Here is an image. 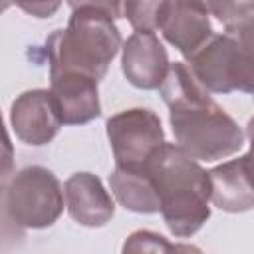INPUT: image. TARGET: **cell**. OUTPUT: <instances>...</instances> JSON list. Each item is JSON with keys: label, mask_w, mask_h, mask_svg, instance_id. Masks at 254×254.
Masks as SVG:
<instances>
[{"label": "cell", "mask_w": 254, "mask_h": 254, "mask_svg": "<svg viewBox=\"0 0 254 254\" xmlns=\"http://www.w3.org/2000/svg\"><path fill=\"white\" fill-rule=\"evenodd\" d=\"M159 89L169 107L175 145L190 159L218 161L242 149L244 131L194 79L187 64H169Z\"/></svg>", "instance_id": "obj_1"}, {"label": "cell", "mask_w": 254, "mask_h": 254, "mask_svg": "<svg viewBox=\"0 0 254 254\" xmlns=\"http://www.w3.org/2000/svg\"><path fill=\"white\" fill-rule=\"evenodd\" d=\"M177 250H196V248L183 246V244H171L165 236H161L157 232H151V230H137L123 244V252H153V254H163V252H177Z\"/></svg>", "instance_id": "obj_16"}, {"label": "cell", "mask_w": 254, "mask_h": 254, "mask_svg": "<svg viewBox=\"0 0 254 254\" xmlns=\"http://www.w3.org/2000/svg\"><path fill=\"white\" fill-rule=\"evenodd\" d=\"M189 69L208 93H252V34H212L189 58Z\"/></svg>", "instance_id": "obj_4"}, {"label": "cell", "mask_w": 254, "mask_h": 254, "mask_svg": "<svg viewBox=\"0 0 254 254\" xmlns=\"http://www.w3.org/2000/svg\"><path fill=\"white\" fill-rule=\"evenodd\" d=\"M10 4H12V0H0V14H4L10 8Z\"/></svg>", "instance_id": "obj_20"}, {"label": "cell", "mask_w": 254, "mask_h": 254, "mask_svg": "<svg viewBox=\"0 0 254 254\" xmlns=\"http://www.w3.org/2000/svg\"><path fill=\"white\" fill-rule=\"evenodd\" d=\"M208 16H214L228 34H252V0H200Z\"/></svg>", "instance_id": "obj_14"}, {"label": "cell", "mask_w": 254, "mask_h": 254, "mask_svg": "<svg viewBox=\"0 0 254 254\" xmlns=\"http://www.w3.org/2000/svg\"><path fill=\"white\" fill-rule=\"evenodd\" d=\"M4 204L20 228H48L64 212V189L50 169L32 165L12 175Z\"/></svg>", "instance_id": "obj_5"}, {"label": "cell", "mask_w": 254, "mask_h": 254, "mask_svg": "<svg viewBox=\"0 0 254 254\" xmlns=\"http://www.w3.org/2000/svg\"><path fill=\"white\" fill-rule=\"evenodd\" d=\"M105 129L115 165H145L165 143L159 115L145 107H131L111 115Z\"/></svg>", "instance_id": "obj_6"}, {"label": "cell", "mask_w": 254, "mask_h": 254, "mask_svg": "<svg viewBox=\"0 0 254 254\" xmlns=\"http://www.w3.org/2000/svg\"><path fill=\"white\" fill-rule=\"evenodd\" d=\"M10 121L16 137L30 147L48 145L64 125L50 89L20 93L12 103Z\"/></svg>", "instance_id": "obj_7"}, {"label": "cell", "mask_w": 254, "mask_h": 254, "mask_svg": "<svg viewBox=\"0 0 254 254\" xmlns=\"http://www.w3.org/2000/svg\"><path fill=\"white\" fill-rule=\"evenodd\" d=\"M109 187L123 208L139 214L159 212V196L147 165H115Z\"/></svg>", "instance_id": "obj_13"}, {"label": "cell", "mask_w": 254, "mask_h": 254, "mask_svg": "<svg viewBox=\"0 0 254 254\" xmlns=\"http://www.w3.org/2000/svg\"><path fill=\"white\" fill-rule=\"evenodd\" d=\"M145 165L169 232L177 238L198 232L210 216L208 173L175 143H163Z\"/></svg>", "instance_id": "obj_2"}, {"label": "cell", "mask_w": 254, "mask_h": 254, "mask_svg": "<svg viewBox=\"0 0 254 254\" xmlns=\"http://www.w3.org/2000/svg\"><path fill=\"white\" fill-rule=\"evenodd\" d=\"M210 202L224 212H246L254 204L250 183V155L226 161L208 171Z\"/></svg>", "instance_id": "obj_12"}, {"label": "cell", "mask_w": 254, "mask_h": 254, "mask_svg": "<svg viewBox=\"0 0 254 254\" xmlns=\"http://www.w3.org/2000/svg\"><path fill=\"white\" fill-rule=\"evenodd\" d=\"M12 2L26 14L40 18V20L52 18L62 6V0H12Z\"/></svg>", "instance_id": "obj_19"}, {"label": "cell", "mask_w": 254, "mask_h": 254, "mask_svg": "<svg viewBox=\"0 0 254 254\" xmlns=\"http://www.w3.org/2000/svg\"><path fill=\"white\" fill-rule=\"evenodd\" d=\"M165 0H125L123 18L129 20L135 32H155L163 14Z\"/></svg>", "instance_id": "obj_15"}, {"label": "cell", "mask_w": 254, "mask_h": 254, "mask_svg": "<svg viewBox=\"0 0 254 254\" xmlns=\"http://www.w3.org/2000/svg\"><path fill=\"white\" fill-rule=\"evenodd\" d=\"M121 69L139 89H159L169 69V56L155 32H135L121 52Z\"/></svg>", "instance_id": "obj_10"}, {"label": "cell", "mask_w": 254, "mask_h": 254, "mask_svg": "<svg viewBox=\"0 0 254 254\" xmlns=\"http://www.w3.org/2000/svg\"><path fill=\"white\" fill-rule=\"evenodd\" d=\"M64 194L69 216L81 226L99 228L113 218V198L93 173L71 175L65 181Z\"/></svg>", "instance_id": "obj_11"}, {"label": "cell", "mask_w": 254, "mask_h": 254, "mask_svg": "<svg viewBox=\"0 0 254 254\" xmlns=\"http://www.w3.org/2000/svg\"><path fill=\"white\" fill-rule=\"evenodd\" d=\"M97 79L75 71L50 73V93L64 125H83L101 115Z\"/></svg>", "instance_id": "obj_9"}, {"label": "cell", "mask_w": 254, "mask_h": 254, "mask_svg": "<svg viewBox=\"0 0 254 254\" xmlns=\"http://www.w3.org/2000/svg\"><path fill=\"white\" fill-rule=\"evenodd\" d=\"M123 2L125 0H67V4H69L71 10H77V8H93V10L103 12L111 20L123 18Z\"/></svg>", "instance_id": "obj_18"}, {"label": "cell", "mask_w": 254, "mask_h": 254, "mask_svg": "<svg viewBox=\"0 0 254 254\" xmlns=\"http://www.w3.org/2000/svg\"><path fill=\"white\" fill-rule=\"evenodd\" d=\"M12 175H14V145L6 131L2 113H0V189L8 185Z\"/></svg>", "instance_id": "obj_17"}, {"label": "cell", "mask_w": 254, "mask_h": 254, "mask_svg": "<svg viewBox=\"0 0 254 254\" xmlns=\"http://www.w3.org/2000/svg\"><path fill=\"white\" fill-rule=\"evenodd\" d=\"M157 30L187 60L214 34L200 0H165Z\"/></svg>", "instance_id": "obj_8"}, {"label": "cell", "mask_w": 254, "mask_h": 254, "mask_svg": "<svg viewBox=\"0 0 254 254\" xmlns=\"http://www.w3.org/2000/svg\"><path fill=\"white\" fill-rule=\"evenodd\" d=\"M121 48V34L113 20L93 8H77L62 30L46 40L50 73L75 71L103 79Z\"/></svg>", "instance_id": "obj_3"}]
</instances>
